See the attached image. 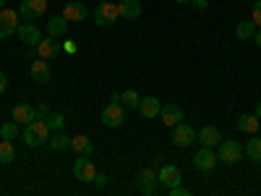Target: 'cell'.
I'll list each match as a JSON object with an SVG mask.
<instances>
[{
	"instance_id": "52a82bcc",
	"label": "cell",
	"mask_w": 261,
	"mask_h": 196,
	"mask_svg": "<svg viewBox=\"0 0 261 196\" xmlns=\"http://www.w3.org/2000/svg\"><path fill=\"white\" fill-rule=\"evenodd\" d=\"M102 123L107 126V128H120L123 123H125V107L120 105V102H110L102 110Z\"/></svg>"
},
{
	"instance_id": "83f0119b",
	"label": "cell",
	"mask_w": 261,
	"mask_h": 196,
	"mask_svg": "<svg viewBox=\"0 0 261 196\" xmlns=\"http://www.w3.org/2000/svg\"><path fill=\"white\" fill-rule=\"evenodd\" d=\"M253 34H256V24H253V21H241L238 29H235V37L238 39H251Z\"/></svg>"
},
{
	"instance_id": "ab89813d",
	"label": "cell",
	"mask_w": 261,
	"mask_h": 196,
	"mask_svg": "<svg viewBox=\"0 0 261 196\" xmlns=\"http://www.w3.org/2000/svg\"><path fill=\"white\" fill-rule=\"evenodd\" d=\"M253 115H256V118H261V102L256 105V113H253Z\"/></svg>"
},
{
	"instance_id": "277c9868",
	"label": "cell",
	"mask_w": 261,
	"mask_h": 196,
	"mask_svg": "<svg viewBox=\"0 0 261 196\" xmlns=\"http://www.w3.org/2000/svg\"><path fill=\"white\" fill-rule=\"evenodd\" d=\"M136 188L144 193V196H154L157 188H160V178H157V170L151 167H144L139 176H136Z\"/></svg>"
},
{
	"instance_id": "8992f818",
	"label": "cell",
	"mask_w": 261,
	"mask_h": 196,
	"mask_svg": "<svg viewBox=\"0 0 261 196\" xmlns=\"http://www.w3.org/2000/svg\"><path fill=\"white\" fill-rule=\"evenodd\" d=\"M47 11V0H21L18 6V16L24 21H37L39 16H45Z\"/></svg>"
},
{
	"instance_id": "f546056e",
	"label": "cell",
	"mask_w": 261,
	"mask_h": 196,
	"mask_svg": "<svg viewBox=\"0 0 261 196\" xmlns=\"http://www.w3.org/2000/svg\"><path fill=\"white\" fill-rule=\"evenodd\" d=\"M45 123H47L50 131H63V128H65V118H63L60 113H50V115L45 118Z\"/></svg>"
},
{
	"instance_id": "74e56055",
	"label": "cell",
	"mask_w": 261,
	"mask_h": 196,
	"mask_svg": "<svg viewBox=\"0 0 261 196\" xmlns=\"http://www.w3.org/2000/svg\"><path fill=\"white\" fill-rule=\"evenodd\" d=\"M151 165L160 170V167H162V155H154V157H151Z\"/></svg>"
},
{
	"instance_id": "44dd1931",
	"label": "cell",
	"mask_w": 261,
	"mask_h": 196,
	"mask_svg": "<svg viewBox=\"0 0 261 196\" xmlns=\"http://www.w3.org/2000/svg\"><path fill=\"white\" fill-rule=\"evenodd\" d=\"M258 126H261V118H256L253 113L238 118V131H243V134H258Z\"/></svg>"
},
{
	"instance_id": "9c48e42d",
	"label": "cell",
	"mask_w": 261,
	"mask_h": 196,
	"mask_svg": "<svg viewBox=\"0 0 261 196\" xmlns=\"http://www.w3.org/2000/svg\"><path fill=\"white\" fill-rule=\"evenodd\" d=\"M196 141V131H193V126H188V123H178V126H172V144H175L178 149H186V146H191Z\"/></svg>"
},
{
	"instance_id": "30bf717a",
	"label": "cell",
	"mask_w": 261,
	"mask_h": 196,
	"mask_svg": "<svg viewBox=\"0 0 261 196\" xmlns=\"http://www.w3.org/2000/svg\"><path fill=\"white\" fill-rule=\"evenodd\" d=\"M16 29H18V11L0 8V39L16 34Z\"/></svg>"
},
{
	"instance_id": "8fae6325",
	"label": "cell",
	"mask_w": 261,
	"mask_h": 196,
	"mask_svg": "<svg viewBox=\"0 0 261 196\" xmlns=\"http://www.w3.org/2000/svg\"><path fill=\"white\" fill-rule=\"evenodd\" d=\"M16 34H18V39L24 42L27 47H37L39 39H42V32L34 27V21H24V24H18Z\"/></svg>"
},
{
	"instance_id": "603a6c76",
	"label": "cell",
	"mask_w": 261,
	"mask_h": 196,
	"mask_svg": "<svg viewBox=\"0 0 261 196\" xmlns=\"http://www.w3.org/2000/svg\"><path fill=\"white\" fill-rule=\"evenodd\" d=\"M65 32H68V21H65L63 16H55L47 21V34L50 37H63Z\"/></svg>"
},
{
	"instance_id": "60d3db41",
	"label": "cell",
	"mask_w": 261,
	"mask_h": 196,
	"mask_svg": "<svg viewBox=\"0 0 261 196\" xmlns=\"http://www.w3.org/2000/svg\"><path fill=\"white\" fill-rule=\"evenodd\" d=\"M172 3H180L183 6V3H191V0H172Z\"/></svg>"
},
{
	"instance_id": "9a60e30c",
	"label": "cell",
	"mask_w": 261,
	"mask_h": 196,
	"mask_svg": "<svg viewBox=\"0 0 261 196\" xmlns=\"http://www.w3.org/2000/svg\"><path fill=\"white\" fill-rule=\"evenodd\" d=\"M160 110H162V105H160V100L157 97H141V102H139V113H141V118H146V120H151V118H160Z\"/></svg>"
},
{
	"instance_id": "d6986e66",
	"label": "cell",
	"mask_w": 261,
	"mask_h": 196,
	"mask_svg": "<svg viewBox=\"0 0 261 196\" xmlns=\"http://www.w3.org/2000/svg\"><path fill=\"white\" fill-rule=\"evenodd\" d=\"M60 50H63V47L58 45L55 37H50V34H47V39H39V45H37V55H39V58H45V60L55 58Z\"/></svg>"
},
{
	"instance_id": "5b68a950",
	"label": "cell",
	"mask_w": 261,
	"mask_h": 196,
	"mask_svg": "<svg viewBox=\"0 0 261 196\" xmlns=\"http://www.w3.org/2000/svg\"><path fill=\"white\" fill-rule=\"evenodd\" d=\"M73 176H76V181H81V183H92V178L97 176V167H94V162H92L89 155H79V157H76V162H73Z\"/></svg>"
},
{
	"instance_id": "cb8c5ba5",
	"label": "cell",
	"mask_w": 261,
	"mask_h": 196,
	"mask_svg": "<svg viewBox=\"0 0 261 196\" xmlns=\"http://www.w3.org/2000/svg\"><path fill=\"white\" fill-rule=\"evenodd\" d=\"M243 152L256 162V165H261V136H251L248 139V144L243 146Z\"/></svg>"
},
{
	"instance_id": "f35d334b",
	"label": "cell",
	"mask_w": 261,
	"mask_h": 196,
	"mask_svg": "<svg viewBox=\"0 0 261 196\" xmlns=\"http://www.w3.org/2000/svg\"><path fill=\"white\" fill-rule=\"evenodd\" d=\"M253 37H256V45L261 47V29H256V34H253Z\"/></svg>"
},
{
	"instance_id": "d590c367",
	"label": "cell",
	"mask_w": 261,
	"mask_h": 196,
	"mask_svg": "<svg viewBox=\"0 0 261 196\" xmlns=\"http://www.w3.org/2000/svg\"><path fill=\"white\" fill-rule=\"evenodd\" d=\"M6 89H8V76H6V71H0V94Z\"/></svg>"
},
{
	"instance_id": "2e32d148",
	"label": "cell",
	"mask_w": 261,
	"mask_h": 196,
	"mask_svg": "<svg viewBox=\"0 0 261 196\" xmlns=\"http://www.w3.org/2000/svg\"><path fill=\"white\" fill-rule=\"evenodd\" d=\"M196 139H199L201 146H212V149H214L217 144L222 141V134H220L214 126H204L201 131H196Z\"/></svg>"
},
{
	"instance_id": "e575fe53",
	"label": "cell",
	"mask_w": 261,
	"mask_h": 196,
	"mask_svg": "<svg viewBox=\"0 0 261 196\" xmlns=\"http://www.w3.org/2000/svg\"><path fill=\"white\" fill-rule=\"evenodd\" d=\"M170 196H191V193H188V188H183V186H175V188H170Z\"/></svg>"
},
{
	"instance_id": "e0dca14e",
	"label": "cell",
	"mask_w": 261,
	"mask_h": 196,
	"mask_svg": "<svg viewBox=\"0 0 261 196\" xmlns=\"http://www.w3.org/2000/svg\"><path fill=\"white\" fill-rule=\"evenodd\" d=\"M65 21H84L86 16H89V8H86L84 3H79V0H73V3H65L63 13H60Z\"/></svg>"
},
{
	"instance_id": "7c38bea8",
	"label": "cell",
	"mask_w": 261,
	"mask_h": 196,
	"mask_svg": "<svg viewBox=\"0 0 261 196\" xmlns=\"http://www.w3.org/2000/svg\"><path fill=\"white\" fill-rule=\"evenodd\" d=\"M157 178H160V186H165V188H175L183 183V176L175 165H162L157 170Z\"/></svg>"
},
{
	"instance_id": "6da1fadb",
	"label": "cell",
	"mask_w": 261,
	"mask_h": 196,
	"mask_svg": "<svg viewBox=\"0 0 261 196\" xmlns=\"http://www.w3.org/2000/svg\"><path fill=\"white\" fill-rule=\"evenodd\" d=\"M24 144L27 146H32V149H37V146H42L47 139H50V128H47V123L42 120V118H34L29 126H24Z\"/></svg>"
},
{
	"instance_id": "8d00e7d4",
	"label": "cell",
	"mask_w": 261,
	"mask_h": 196,
	"mask_svg": "<svg viewBox=\"0 0 261 196\" xmlns=\"http://www.w3.org/2000/svg\"><path fill=\"white\" fill-rule=\"evenodd\" d=\"M191 3L199 8V11H206V8H209V0H191Z\"/></svg>"
},
{
	"instance_id": "d4e9b609",
	"label": "cell",
	"mask_w": 261,
	"mask_h": 196,
	"mask_svg": "<svg viewBox=\"0 0 261 196\" xmlns=\"http://www.w3.org/2000/svg\"><path fill=\"white\" fill-rule=\"evenodd\" d=\"M50 146H53V152H68V146H71L68 134H63V131H55V134L50 136Z\"/></svg>"
},
{
	"instance_id": "5bb4252c",
	"label": "cell",
	"mask_w": 261,
	"mask_h": 196,
	"mask_svg": "<svg viewBox=\"0 0 261 196\" xmlns=\"http://www.w3.org/2000/svg\"><path fill=\"white\" fill-rule=\"evenodd\" d=\"M29 74H32V79H34L37 84H47V81L53 79V71H50V65H47L45 58H37V60L29 65Z\"/></svg>"
},
{
	"instance_id": "4316f807",
	"label": "cell",
	"mask_w": 261,
	"mask_h": 196,
	"mask_svg": "<svg viewBox=\"0 0 261 196\" xmlns=\"http://www.w3.org/2000/svg\"><path fill=\"white\" fill-rule=\"evenodd\" d=\"M13 160H16V149H13V141L3 139V141H0V162H3V165H8V162H13Z\"/></svg>"
},
{
	"instance_id": "4fadbf2b",
	"label": "cell",
	"mask_w": 261,
	"mask_h": 196,
	"mask_svg": "<svg viewBox=\"0 0 261 196\" xmlns=\"http://www.w3.org/2000/svg\"><path fill=\"white\" fill-rule=\"evenodd\" d=\"M34 118H37V110H34L32 105H27V102H18L13 110H11V120H16L18 126H29Z\"/></svg>"
},
{
	"instance_id": "7a4b0ae2",
	"label": "cell",
	"mask_w": 261,
	"mask_h": 196,
	"mask_svg": "<svg viewBox=\"0 0 261 196\" xmlns=\"http://www.w3.org/2000/svg\"><path fill=\"white\" fill-rule=\"evenodd\" d=\"M243 157V146L238 144L235 139H222L220 144H217V160L220 162H225V165H235L238 160Z\"/></svg>"
},
{
	"instance_id": "b9f144b4",
	"label": "cell",
	"mask_w": 261,
	"mask_h": 196,
	"mask_svg": "<svg viewBox=\"0 0 261 196\" xmlns=\"http://www.w3.org/2000/svg\"><path fill=\"white\" fill-rule=\"evenodd\" d=\"M6 3H8V0H0V8H6Z\"/></svg>"
},
{
	"instance_id": "3957f363",
	"label": "cell",
	"mask_w": 261,
	"mask_h": 196,
	"mask_svg": "<svg viewBox=\"0 0 261 196\" xmlns=\"http://www.w3.org/2000/svg\"><path fill=\"white\" fill-rule=\"evenodd\" d=\"M92 16H94V24L97 27H113L115 21L120 18V8L115 3H99L92 11Z\"/></svg>"
},
{
	"instance_id": "7402d4cb",
	"label": "cell",
	"mask_w": 261,
	"mask_h": 196,
	"mask_svg": "<svg viewBox=\"0 0 261 196\" xmlns=\"http://www.w3.org/2000/svg\"><path fill=\"white\" fill-rule=\"evenodd\" d=\"M71 149L76 152V155H92L94 144H92V139H89V136L79 134V136H73V139H71Z\"/></svg>"
},
{
	"instance_id": "ba28073f",
	"label": "cell",
	"mask_w": 261,
	"mask_h": 196,
	"mask_svg": "<svg viewBox=\"0 0 261 196\" xmlns=\"http://www.w3.org/2000/svg\"><path fill=\"white\" fill-rule=\"evenodd\" d=\"M217 162H220V160H217V152H214L212 146H201V149L193 155V167L199 170V173H212Z\"/></svg>"
},
{
	"instance_id": "f1b7e54d",
	"label": "cell",
	"mask_w": 261,
	"mask_h": 196,
	"mask_svg": "<svg viewBox=\"0 0 261 196\" xmlns=\"http://www.w3.org/2000/svg\"><path fill=\"white\" fill-rule=\"evenodd\" d=\"M0 136H3V139H8V141H13V139L18 136V123H16V120H8V123H3V126H0Z\"/></svg>"
},
{
	"instance_id": "484cf974",
	"label": "cell",
	"mask_w": 261,
	"mask_h": 196,
	"mask_svg": "<svg viewBox=\"0 0 261 196\" xmlns=\"http://www.w3.org/2000/svg\"><path fill=\"white\" fill-rule=\"evenodd\" d=\"M139 102H141V97H139L136 89H125L120 94V105L125 107V110H139Z\"/></svg>"
},
{
	"instance_id": "ffe728a7",
	"label": "cell",
	"mask_w": 261,
	"mask_h": 196,
	"mask_svg": "<svg viewBox=\"0 0 261 196\" xmlns=\"http://www.w3.org/2000/svg\"><path fill=\"white\" fill-rule=\"evenodd\" d=\"M118 8H120V18H139L144 11L141 0H120Z\"/></svg>"
},
{
	"instance_id": "d6a6232c",
	"label": "cell",
	"mask_w": 261,
	"mask_h": 196,
	"mask_svg": "<svg viewBox=\"0 0 261 196\" xmlns=\"http://www.w3.org/2000/svg\"><path fill=\"white\" fill-rule=\"evenodd\" d=\"M34 110H37V118H42V120H45V118L50 115V107H47L45 102H42V105H37V107H34Z\"/></svg>"
},
{
	"instance_id": "1f68e13d",
	"label": "cell",
	"mask_w": 261,
	"mask_h": 196,
	"mask_svg": "<svg viewBox=\"0 0 261 196\" xmlns=\"http://www.w3.org/2000/svg\"><path fill=\"white\" fill-rule=\"evenodd\" d=\"M251 21H253L256 27H261V0H256V3H253V18Z\"/></svg>"
},
{
	"instance_id": "4dcf8cb0",
	"label": "cell",
	"mask_w": 261,
	"mask_h": 196,
	"mask_svg": "<svg viewBox=\"0 0 261 196\" xmlns=\"http://www.w3.org/2000/svg\"><path fill=\"white\" fill-rule=\"evenodd\" d=\"M60 47H63V53H68V55H76V53H79V45H76L73 39H65Z\"/></svg>"
},
{
	"instance_id": "ac0fdd59",
	"label": "cell",
	"mask_w": 261,
	"mask_h": 196,
	"mask_svg": "<svg viewBox=\"0 0 261 196\" xmlns=\"http://www.w3.org/2000/svg\"><path fill=\"white\" fill-rule=\"evenodd\" d=\"M160 118H162V123L170 126V128H172V126H178V123L183 120V107L170 102V105H165L162 110H160Z\"/></svg>"
},
{
	"instance_id": "7bdbcfd3",
	"label": "cell",
	"mask_w": 261,
	"mask_h": 196,
	"mask_svg": "<svg viewBox=\"0 0 261 196\" xmlns=\"http://www.w3.org/2000/svg\"><path fill=\"white\" fill-rule=\"evenodd\" d=\"M258 134H261V126H258Z\"/></svg>"
},
{
	"instance_id": "836d02e7",
	"label": "cell",
	"mask_w": 261,
	"mask_h": 196,
	"mask_svg": "<svg viewBox=\"0 0 261 196\" xmlns=\"http://www.w3.org/2000/svg\"><path fill=\"white\" fill-rule=\"evenodd\" d=\"M92 183H94L97 188H105V186H107V176H102V173H97V176L92 178Z\"/></svg>"
}]
</instances>
